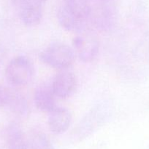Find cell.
<instances>
[{"instance_id":"obj_1","label":"cell","mask_w":149,"mask_h":149,"mask_svg":"<svg viewBox=\"0 0 149 149\" xmlns=\"http://www.w3.org/2000/svg\"><path fill=\"white\" fill-rule=\"evenodd\" d=\"M110 111V106L104 102L95 105L83 116L74 129L73 140L81 141L96 132L107 122Z\"/></svg>"},{"instance_id":"obj_2","label":"cell","mask_w":149,"mask_h":149,"mask_svg":"<svg viewBox=\"0 0 149 149\" xmlns=\"http://www.w3.org/2000/svg\"><path fill=\"white\" fill-rule=\"evenodd\" d=\"M39 58L50 67L64 70L72 65L75 53L69 45L61 42H53L39 53Z\"/></svg>"},{"instance_id":"obj_3","label":"cell","mask_w":149,"mask_h":149,"mask_svg":"<svg viewBox=\"0 0 149 149\" xmlns=\"http://www.w3.org/2000/svg\"><path fill=\"white\" fill-rule=\"evenodd\" d=\"M34 73V67L30 60L24 55H18L8 63L4 75L11 85L22 87L32 81Z\"/></svg>"},{"instance_id":"obj_4","label":"cell","mask_w":149,"mask_h":149,"mask_svg":"<svg viewBox=\"0 0 149 149\" xmlns=\"http://www.w3.org/2000/svg\"><path fill=\"white\" fill-rule=\"evenodd\" d=\"M72 45L74 53L84 63L92 62L99 53V42L90 35H77L73 39Z\"/></svg>"},{"instance_id":"obj_5","label":"cell","mask_w":149,"mask_h":149,"mask_svg":"<svg viewBox=\"0 0 149 149\" xmlns=\"http://www.w3.org/2000/svg\"><path fill=\"white\" fill-rule=\"evenodd\" d=\"M51 87L56 97L61 99L68 98L77 90V77L71 71H62L55 76Z\"/></svg>"},{"instance_id":"obj_6","label":"cell","mask_w":149,"mask_h":149,"mask_svg":"<svg viewBox=\"0 0 149 149\" xmlns=\"http://www.w3.org/2000/svg\"><path fill=\"white\" fill-rule=\"evenodd\" d=\"M13 2L23 24L35 26L40 23L42 17V6L34 4L29 0H13Z\"/></svg>"},{"instance_id":"obj_7","label":"cell","mask_w":149,"mask_h":149,"mask_svg":"<svg viewBox=\"0 0 149 149\" xmlns=\"http://www.w3.org/2000/svg\"><path fill=\"white\" fill-rule=\"evenodd\" d=\"M2 136L7 149H28V136L15 122H10L4 127Z\"/></svg>"},{"instance_id":"obj_8","label":"cell","mask_w":149,"mask_h":149,"mask_svg":"<svg viewBox=\"0 0 149 149\" xmlns=\"http://www.w3.org/2000/svg\"><path fill=\"white\" fill-rule=\"evenodd\" d=\"M71 122L72 114L66 108L56 106L48 113V127L53 133L59 135L65 132Z\"/></svg>"},{"instance_id":"obj_9","label":"cell","mask_w":149,"mask_h":149,"mask_svg":"<svg viewBox=\"0 0 149 149\" xmlns=\"http://www.w3.org/2000/svg\"><path fill=\"white\" fill-rule=\"evenodd\" d=\"M57 18L60 26L68 31H80L86 23V20L80 17L67 3L58 9Z\"/></svg>"},{"instance_id":"obj_10","label":"cell","mask_w":149,"mask_h":149,"mask_svg":"<svg viewBox=\"0 0 149 149\" xmlns=\"http://www.w3.org/2000/svg\"><path fill=\"white\" fill-rule=\"evenodd\" d=\"M56 95H54L51 85L42 84L35 90L34 101L37 109L40 111L49 113L56 106Z\"/></svg>"},{"instance_id":"obj_11","label":"cell","mask_w":149,"mask_h":149,"mask_svg":"<svg viewBox=\"0 0 149 149\" xmlns=\"http://www.w3.org/2000/svg\"><path fill=\"white\" fill-rule=\"evenodd\" d=\"M28 149H53V146L46 134L34 131L28 136Z\"/></svg>"},{"instance_id":"obj_12","label":"cell","mask_w":149,"mask_h":149,"mask_svg":"<svg viewBox=\"0 0 149 149\" xmlns=\"http://www.w3.org/2000/svg\"><path fill=\"white\" fill-rule=\"evenodd\" d=\"M7 108L18 116H26L29 113V104L25 97L15 91H13V97Z\"/></svg>"},{"instance_id":"obj_13","label":"cell","mask_w":149,"mask_h":149,"mask_svg":"<svg viewBox=\"0 0 149 149\" xmlns=\"http://www.w3.org/2000/svg\"><path fill=\"white\" fill-rule=\"evenodd\" d=\"M13 90L0 84V108L7 107L13 97Z\"/></svg>"},{"instance_id":"obj_14","label":"cell","mask_w":149,"mask_h":149,"mask_svg":"<svg viewBox=\"0 0 149 149\" xmlns=\"http://www.w3.org/2000/svg\"><path fill=\"white\" fill-rule=\"evenodd\" d=\"M29 1H32V3H34V4H38V5L42 6L43 5L44 3L46 1V0H29Z\"/></svg>"}]
</instances>
